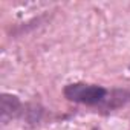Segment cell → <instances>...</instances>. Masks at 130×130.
Instances as JSON below:
<instances>
[{
  "label": "cell",
  "instance_id": "4",
  "mask_svg": "<svg viewBox=\"0 0 130 130\" xmlns=\"http://www.w3.org/2000/svg\"><path fill=\"white\" fill-rule=\"evenodd\" d=\"M90 130H101V128H100V127H96V125H95V127H92V128H90Z\"/></svg>",
  "mask_w": 130,
  "mask_h": 130
},
{
  "label": "cell",
  "instance_id": "3",
  "mask_svg": "<svg viewBox=\"0 0 130 130\" xmlns=\"http://www.w3.org/2000/svg\"><path fill=\"white\" fill-rule=\"evenodd\" d=\"M49 115L51 112H47V109L43 107L40 103H25V109L20 119L31 125H38L44 119H47Z\"/></svg>",
  "mask_w": 130,
  "mask_h": 130
},
{
  "label": "cell",
  "instance_id": "1",
  "mask_svg": "<svg viewBox=\"0 0 130 130\" xmlns=\"http://www.w3.org/2000/svg\"><path fill=\"white\" fill-rule=\"evenodd\" d=\"M63 96L69 103L96 109L101 115H109L130 104V87L107 89L101 84L75 81L63 87Z\"/></svg>",
  "mask_w": 130,
  "mask_h": 130
},
{
  "label": "cell",
  "instance_id": "2",
  "mask_svg": "<svg viewBox=\"0 0 130 130\" xmlns=\"http://www.w3.org/2000/svg\"><path fill=\"white\" fill-rule=\"evenodd\" d=\"M25 109V103L12 93L3 92L0 96V121L3 125H6L12 119H20Z\"/></svg>",
  "mask_w": 130,
  "mask_h": 130
}]
</instances>
